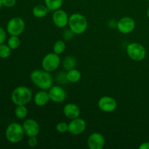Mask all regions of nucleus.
Returning a JSON list of instances; mask_svg holds the SVG:
<instances>
[{"mask_svg": "<svg viewBox=\"0 0 149 149\" xmlns=\"http://www.w3.org/2000/svg\"><path fill=\"white\" fill-rule=\"evenodd\" d=\"M7 38V33L3 28L0 27V45L4 44Z\"/></svg>", "mask_w": 149, "mask_h": 149, "instance_id": "nucleus-28", "label": "nucleus"}, {"mask_svg": "<svg viewBox=\"0 0 149 149\" xmlns=\"http://www.w3.org/2000/svg\"><path fill=\"white\" fill-rule=\"evenodd\" d=\"M32 99V92L25 86H19L14 89L11 95V100L16 106L25 105L29 103Z\"/></svg>", "mask_w": 149, "mask_h": 149, "instance_id": "nucleus-3", "label": "nucleus"}, {"mask_svg": "<svg viewBox=\"0 0 149 149\" xmlns=\"http://www.w3.org/2000/svg\"><path fill=\"white\" fill-rule=\"evenodd\" d=\"M81 72L78 69L75 68L73 69L69 70L66 73V79L67 81L71 83H77L81 79Z\"/></svg>", "mask_w": 149, "mask_h": 149, "instance_id": "nucleus-18", "label": "nucleus"}, {"mask_svg": "<svg viewBox=\"0 0 149 149\" xmlns=\"http://www.w3.org/2000/svg\"><path fill=\"white\" fill-rule=\"evenodd\" d=\"M25 29V22L21 17H15L10 19L7 25V31L11 36H19Z\"/></svg>", "mask_w": 149, "mask_h": 149, "instance_id": "nucleus-7", "label": "nucleus"}, {"mask_svg": "<svg viewBox=\"0 0 149 149\" xmlns=\"http://www.w3.org/2000/svg\"><path fill=\"white\" fill-rule=\"evenodd\" d=\"M116 27L120 33L128 34L133 31L135 29V21L130 17H124L118 21Z\"/></svg>", "mask_w": 149, "mask_h": 149, "instance_id": "nucleus-10", "label": "nucleus"}, {"mask_svg": "<svg viewBox=\"0 0 149 149\" xmlns=\"http://www.w3.org/2000/svg\"><path fill=\"white\" fill-rule=\"evenodd\" d=\"M48 94L50 100L57 103H61L65 101L67 97V93L63 87L58 85L52 86L48 90Z\"/></svg>", "mask_w": 149, "mask_h": 149, "instance_id": "nucleus-9", "label": "nucleus"}, {"mask_svg": "<svg viewBox=\"0 0 149 149\" xmlns=\"http://www.w3.org/2000/svg\"><path fill=\"white\" fill-rule=\"evenodd\" d=\"M50 100L49 98L48 92H46V90H41L38 93H36L33 97V101L34 103L37 106H45V105L47 104L49 101Z\"/></svg>", "mask_w": 149, "mask_h": 149, "instance_id": "nucleus-16", "label": "nucleus"}, {"mask_svg": "<svg viewBox=\"0 0 149 149\" xmlns=\"http://www.w3.org/2000/svg\"><path fill=\"white\" fill-rule=\"evenodd\" d=\"M49 11V9L45 4H38L33 8L32 14L37 18H42L48 14Z\"/></svg>", "mask_w": 149, "mask_h": 149, "instance_id": "nucleus-17", "label": "nucleus"}, {"mask_svg": "<svg viewBox=\"0 0 149 149\" xmlns=\"http://www.w3.org/2000/svg\"><path fill=\"white\" fill-rule=\"evenodd\" d=\"M140 149H149V142H144L139 146Z\"/></svg>", "mask_w": 149, "mask_h": 149, "instance_id": "nucleus-30", "label": "nucleus"}, {"mask_svg": "<svg viewBox=\"0 0 149 149\" xmlns=\"http://www.w3.org/2000/svg\"><path fill=\"white\" fill-rule=\"evenodd\" d=\"M147 16H148V17L149 18V7H148V10H147Z\"/></svg>", "mask_w": 149, "mask_h": 149, "instance_id": "nucleus-32", "label": "nucleus"}, {"mask_svg": "<svg viewBox=\"0 0 149 149\" xmlns=\"http://www.w3.org/2000/svg\"><path fill=\"white\" fill-rule=\"evenodd\" d=\"M97 106L100 110L106 113L114 111L117 108V102L113 97L110 96H103L98 100Z\"/></svg>", "mask_w": 149, "mask_h": 149, "instance_id": "nucleus-8", "label": "nucleus"}, {"mask_svg": "<svg viewBox=\"0 0 149 149\" xmlns=\"http://www.w3.org/2000/svg\"><path fill=\"white\" fill-rule=\"evenodd\" d=\"M74 34V33H73V31L71 29L70 30H66L65 31V33H64V37H65V39H71V38H73Z\"/></svg>", "mask_w": 149, "mask_h": 149, "instance_id": "nucleus-29", "label": "nucleus"}, {"mask_svg": "<svg viewBox=\"0 0 149 149\" xmlns=\"http://www.w3.org/2000/svg\"><path fill=\"white\" fill-rule=\"evenodd\" d=\"M65 50V44L63 40H58L54 44L53 52L58 55H61Z\"/></svg>", "mask_w": 149, "mask_h": 149, "instance_id": "nucleus-23", "label": "nucleus"}, {"mask_svg": "<svg viewBox=\"0 0 149 149\" xmlns=\"http://www.w3.org/2000/svg\"><path fill=\"white\" fill-rule=\"evenodd\" d=\"M23 128L25 135L28 137L37 136L40 132V126L36 120L33 119H27L23 123Z\"/></svg>", "mask_w": 149, "mask_h": 149, "instance_id": "nucleus-12", "label": "nucleus"}, {"mask_svg": "<svg viewBox=\"0 0 149 149\" xmlns=\"http://www.w3.org/2000/svg\"><path fill=\"white\" fill-rule=\"evenodd\" d=\"M12 49L8 46V45H0V58L6 59L11 55Z\"/></svg>", "mask_w": 149, "mask_h": 149, "instance_id": "nucleus-22", "label": "nucleus"}, {"mask_svg": "<svg viewBox=\"0 0 149 149\" xmlns=\"http://www.w3.org/2000/svg\"><path fill=\"white\" fill-rule=\"evenodd\" d=\"M148 1H149V0H148Z\"/></svg>", "mask_w": 149, "mask_h": 149, "instance_id": "nucleus-33", "label": "nucleus"}, {"mask_svg": "<svg viewBox=\"0 0 149 149\" xmlns=\"http://www.w3.org/2000/svg\"><path fill=\"white\" fill-rule=\"evenodd\" d=\"M25 135L23 125L19 123H12L7 127L5 136L7 141L11 143H17L23 140Z\"/></svg>", "mask_w": 149, "mask_h": 149, "instance_id": "nucleus-4", "label": "nucleus"}, {"mask_svg": "<svg viewBox=\"0 0 149 149\" xmlns=\"http://www.w3.org/2000/svg\"><path fill=\"white\" fill-rule=\"evenodd\" d=\"M127 54L130 58L135 61H141L146 58L145 47L138 42H132L127 47Z\"/></svg>", "mask_w": 149, "mask_h": 149, "instance_id": "nucleus-5", "label": "nucleus"}, {"mask_svg": "<svg viewBox=\"0 0 149 149\" xmlns=\"http://www.w3.org/2000/svg\"><path fill=\"white\" fill-rule=\"evenodd\" d=\"M15 114L16 117L20 119H25L28 115V109L25 105H20V106H16L15 109Z\"/></svg>", "mask_w": 149, "mask_h": 149, "instance_id": "nucleus-21", "label": "nucleus"}, {"mask_svg": "<svg viewBox=\"0 0 149 149\" xmlns=\"http://www.w3.org/2000/svg\"><path fill=\"white\" fill-rule=\"evenodd\" d=\"M63 0H45V4L49 11H55L61 9L62 7Z\"/></svg>", "mask_w": 149, "mask_h": 149, "instance_id": "nucleus-19", "label": "nucleus"}, {"mask_svg": "<svg viewBox=\"0 0 149 149\" xmlns=\"http://www.w3.org/2000/svg\"><path fill=\"white\" fill-rule=\"evenodd\" d=\"M76 65H77V61L72 56L66 57L64 58L63 61V67L66 71H69V70L74 68Z\"/></svg>", "mask_w": 149, "mask_h": 149, "instance_id": "nucleus-20", "label": "nucleus"}, {"mask_svg": "<svg viewBox=\"0 0 149 149\" xmlns=\"http://www.w3.org/2000/svg\"><path fill=\"white\" fill-rule=\"evenodd\" d=\"M7 45L12 49H16L20 47V41L18 36H11L8 39Z\"/></svg>", "mask_w": 149, "mask_h": 149, "instance_id": "nucleus-24", "label": "nucleus"}, {"mask_svg": "<svg viewBox=\"0 0 149 149\" xmlns=\"http://www.w3.org/2000/svg\"><path fill=\"white\" fill-rule=\"evenodd\" d=\"M68 17L66 12L64 11L63 10L58 9V10L54 11L53 15H52V21L55 26L60 29L65 27L67 25H68Z\"/></svg>", "mask_w": 149, "mask_h": 149, "instance_id": "nucleus-13", "label": "nucleus"}, {"mask_svg": "<svg viewBox=\"0 0 149 149\" xmlns=\"http://www.w3.org/2000/svg\"><path fill=\"white\" fill-rule=\"evenodd\" d=\"M3 6L6 7H12L15 5L16 0H1Z\"/></svg>", "mask_w": 149, "mask_h": 149, "instance_id": "nucleus-27", "label": "nucleus"}, {"mask_svg": "<svg viewBox=\"0 0 149 149\" xmlns=\"http://www.w3.org/2000/svg\"><path fill=\"white\" fill-rule=\"evenodd\" d=\"M68 26L74 34L79 35L86 31L88 23L87 18L83 15L80 13H74L70 15Z\"/></svg>", "mask_w": 149, "mask_h": 149, "instance_id": "nucleus-2", "label": "nucleus"}, {"mask_svg": "<svg viewBox=\"0 0 149 149\" xmlns=\"http://www.w3.org/2000/svg\"><path fill=\"white\" fill-rule=\"evenodd\" d=\"M61 58L59 55L55 52H50L45 55L42 61V68L48 72H53L56 71L61 64Z\"/></svg>", "mask_w": 149, "mask_h": 149, "instance_id": "nucleus-6", "label": "nucleus"}, {"mask_svg": "<svg viewBox=\"0 0 149 149\" xmlns=\"http://www.w3.org/2000/svg\"><path fill=\"white\" fill-rule=\"evenodd\" d=\"M2 1H1V0H0V10H1V7H2Z\"/></svg>", "mask_w": 149, "mask_h": 149, "instance_id": "nucleus-31", "label": "nucleus"}, {"mask_svg": "<svg viewBox=\"0 0 149 149\" xmlns=\"http://www.w3.org/2000/svg\"><path fill=\"white\" fill-rule=\"evenodd\" d=\"M63 113L65 117L69 119H74L79 117L81 114V110L79 107L75 103H67L63 108Z\"/></svg>", "mask_w": 149, "mask_h": 149, "instance_id": "nucleus-15", "label": "nucleus"}, {"mask_svg": "<svg viewBox=\"0 0 149 149\" xmlns=\"http://www.w3.org/2000/svg\"><path fill=\"white\" fill-rule=\"evenodd\" d=\"M30 78L33 84L42 90H48L52 86L53 78L50 72L44 69H35L31 73Z\"/></svg>", "mask_w": 149, "mask_h": 149, "instance_id": "nucleus-1", "label": "nucleus"}, {"mask_svg": "<svg viewBox=\"0 0 149 149\" xmlns=\"http://www.w3.org/2000/svg\"><path fill=\"white\" fill-rule=\"evenodd\" d=\"M87 127L86 122L81 118H76L71 119V122L68 123V131L70 133L74 135H81L84 132Z\"/></svg>", "mask_w": 149, "mask_h": 149, "instance_id": "nucleus-11", "label": "nucleus"}, {"mask_svg": "<svg viewBox=\"0 0 149 149\" xmlns=\"http://www.w3.org/2000/svg\"><path fill=\"white\" fill-rule=\"evenodd\" d=\"M38 141L36 136L33 137H29V140H28V145L31 147V148H35L37 146Z\"/></svg>", "mask_w": 149, "mask_h": 149, "instance_id": "nucleus-26", "label": "nucleus"}, {"mask_svg": "<svg viewBox=\"0 0 149 149\" xmlns=\"http://www.w3.org/2000/svg\"><path fill=\"white\" fill-rule=\"evenodd\" d=\"M55 130L59 133H65L68 131V124L63 122H59L55 126Z\"/></svg>", "mask_w": 149, "mask_h": 149, "instance_id": "nucleus-25", "label": "nucleus"}, {"mask_svg": "<svg viewBox=\"0 0 149 149\" xmlns=\"http://www.w3.org/2000/svg\"><path fill=\"white\" fill-rule=\"evenodd\" d=\"M87 146L90 149H102L105 146V138L101 133L93 132L89 136Z\"/></svg>", "mask_w": 149, "mask_h": 149, "instance_id": "nucleus-14", "label": "nucleus"}]
</instances>
